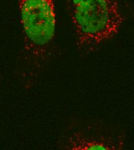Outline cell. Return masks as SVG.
I'll return each instance as SVG.
<instances>
[{"label": "cell", "instance_id": "3957f363", "mask_svg": "<svg viewBox=\"0 0 134 150\" xmlns=\"http://www.w3.org/2000/svg\"><path fill=\"white\" fill-rule=\"evenodd\" d=\"M66 149L71 150H115L117 149L112 142L75 134L69 139Z\"/></svg>", "mask_w": 134, "mask_h": 150}, {"label": "cell", "instance_id": "6da1fadb", "mask_svg": "<svg viewBox=\"0 0 134 150\" xmlns=\"http://www.w3.org/2000/svg\"><path fill=\"white\" fill-rule=\"evenodd\" d=\"M67 7L77 45L81 49L111 39L124 21L117 0H68Z\"/></svg>", "mask_w": 134, "mask_h": 150}, {"label": "cell", "instance_id": "7a4b0ae2", "mask_svg": "<svg viewBox=\"0 0 134 150\" xmlns=\"http://www.w3.org/2000/svg\"><path fill=\"white\" fill-rule=\"evenodd\" d=\"M18 4L25 59L28 65L38 68L55 35V0H18Z\"/></svg>", "mask_w": 134, "mask_h": 150}]
</instances>
